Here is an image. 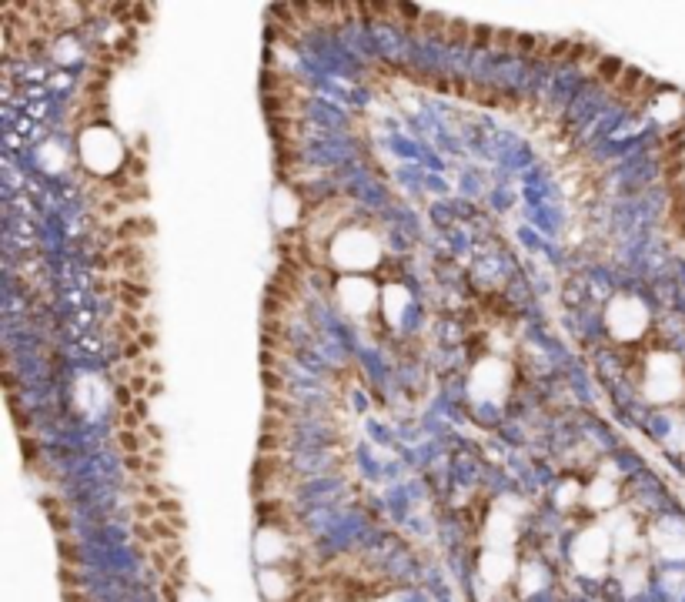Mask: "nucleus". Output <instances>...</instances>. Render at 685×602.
Here are the masks:
<instances>
[{
  "mask_svg": "<svg viewBox=\"0 0 685 602\" xmlns=\"http://www.w3.org/2000/svg\"><path fill=\"white\" fill-rule=\"evenodd\" d=\"M508 382H511V375H508V365L498 359H485L475 375H471V392L482 398H502L508 392Z\"/></svg>",
  "mask_w": 685,
  "mask_h": 602,
  "instance_id": "6",
  "label": "nucleus"
},
{
  "mask_svg": "<svg viewBox=\"0 0 685 602\" xmlns=\"http://www.w3.org/2000/svg\"><path fill=\"white\" fill-rule=\"evenodd\" d=\"M398 308H405V291L398 284H392L384 291V315H388V321H398Z\"/></svg>",
  "mask_w": 685,
  "mask_h": 602,
  "instance_id": "10",
  "label": "nucleus"
},
{
  "mask_svg": "<svg viewBox=\"0 0 685 602\" xmlns=\"http://www.w3.org/2000/svg\"><path fill=\"white\" fill-rule=\"evenodd\" d=\"M609 552H612V538L605 532H598V529H588L578 542H575V562L582 572H602L605 562H609Z\"/></svg>",
  "mask_w": 685,
  "mask_h": 602,
  "instance_id": "4",
  "label": "nucleus"
},
{
  "mask_svg": "<svg viewBox=\"0 0 685 602\" xmlns=\"http://www.w3.org/2000/svg\"><path fill=\"white\" fill-rule=\"evenodd\" d=\"M609 328L622 342L638 338V335L645 332V308L638 305L635 298H615L609 305Z\"/></svg>",
  "mask_w": 685,
  "mask_h": 602,
  "instance_id": "3",
  "label": "nucleus"
},
{
  "mask_svg": "<svg viewBox=\"0 0 685 602\" xmlns=\"http://www.w3.org/2000/svg\"><path fill=\"white\" fill-rule=\"evenodd\" d=\"M274 207H278V221H281V224H291V221L298 218V215H291V207L298 211V201H294V194L288 191V188H281V191H278Z\"/></svg>",
  "mask_w": 685,
  "mask_h": 602,
  "instance_id": "9",
  "label": "nucleus"
},
{
  "mask_svg": "<svg viewBox=\"0 0 685 602\" xmlns=\"http://www.w3.org/2000/svg\"><path fill=\"white\" fill-rule=\"evenodd\" d=\"M585 502H588L592 509H609V505H615V482L605 478V475L592 478L588 488H585Z\"/></svg>",
  "mask_w": 685,
  "mask_h": 602,
  "instance_id": "8",
  "label": "nucleus"
},
{
  "mask_svg": "<svg viewBox=\"0 0 685 602\" xmlns=\"http://www.w3.org/2000/svg\"><path fill=\"white\" fill-rule=\"evenodd\" d=\"M378 241L371 231H361V228H344L331 238V261L338 268L351 271V275H365L378 265Z\"/></svg>",
  "mask_w": 685,
  "mask_h": 602,
  "instance_id": "1",
  "label": "nucleus"
},
{
  "mask_svg": "<svg viewBox=\"0 0 685 602\" xmlns=\"http://www.w3.org/2000/svg\"><path fill=\"white\" fill-rule=\"evenodd\" d=\"M511 572H515V562H511L508 549H498V552H488V555H485L482 579L488 582V586H495V589H498V586H508Z\"/></svg>",
  "mask_w": 685,
  "mask_h": 602,
  "instance_id": "7",
  "label": "nucleus"
},
{
  "mask_svg": "<svg viewBox=\"0 0 685 602\" xmlns=\"http://www.w3.org/2000/svg\"><path fill=\"white\" fill-rule=\"evenodd\" d=\"M80 161L94 171V174H114L117 167L124 164V148L117 141V134L111 128L94 124L80 134Z\"/></svg>",
  "mask_w": 685,
  "mask_h": 602,
  "instance_id": "2",
  "label": "nucleus"
},
{
  "mask_svg": "<svg viewBox=\"0 0 685 602\" xmlns=\"http://www.w3.org/2000/svg\"><path fill=\"white\" fill-rule=\"evenodd\" d=\"M378 288L368 282V278H361V275H351V278H344V282H338V298H341V308L348 311V315H355V318H365L371 308H375V301H378V295H375Z\"/></svg>",
  "mask_w": 685,
  "mask_h": 602,
  "instance_id": "5",
  "label": "nucleus"
}]
</instances>
